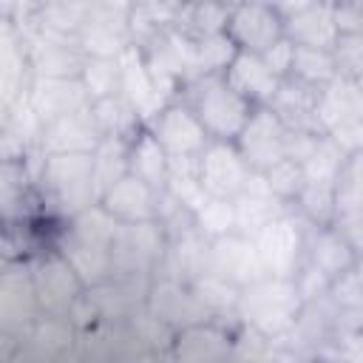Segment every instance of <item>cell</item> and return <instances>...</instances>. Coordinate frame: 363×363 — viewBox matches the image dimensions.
Instances as JSON below:
<instances>
[{
	"instance_id": "obj_1",
	"label": "cell",
	"mask_w": 363,
	"mask_h": 363,
	"mask_svg": "<svg viewBox=\"0 0 363 363\" xmlns=\"http://www.w3.org/2000/svg\"><path fill=\"white\" fill-rule=\"evenodd\" d=\"M301 289L295 278H261L258 284H250L238 295V315L250 329H255L261 337H278L286 335L303 309Z\"/></svg>"
},
{
	"instance_id": "obj_2",
	"label": "cell",
	"mask_w": 363,
	"mask_h": 363,
	"mask_svg": "<svg viewBox=\"0 0 363 363\" xmlns=\"http://www.w3.org/2000/svg\"><path fill=\"white\" fill-rule=\"evenodd\" d=\"M187 88H190V96L184 102L193 108L207 136L213 142H235L255 108L227 85L224 74L199 77L187 82Z\"/></svg>"
},
{
	"instance_id": "obj_3",
	"label": "cell",
	"mask_w": 363,
	"mask_h": 363,
	"mask_svg": "<svg viewBox=\"0 0 363 363\" xmlns=\"http://www.w3.org/2000/svg\"><path fill=\"white\" fill-rule=\"evenodd\" d=\"M43 190L51 196L54 207L71 221L82 210L99 204L94 187V153L43 156L40 167Z\"/></svg>"
},
{
	"instance_id": "obj_4",
	"label": "cell",
	"mask_w": 363,
	"mask_h": 363,
	"mask_svg": "<svg viewBox=\"0 0 363 363\" xmlns=\"http://www.w3.org/2000/svg\"><path fill=\"white\" fill-rule=\"evenodd\" d=\"M77 43L85 57L96 60H119L130 45V6L122 3H91L82 26L77 31Z\"/></svg>"
},
{
	"instance_id": "obj_5",
	"label": "cell",
	"mask_w": 363,
	"mask_h": 363,
	"mask_svg": "<svg viewBox=\"0 0 363 363\" xmlns=\"http://www.w3.org/2000/svg\"><path fill=\"white\" fill-rule=\"evenodd\" d=\"M306 230L292 213L269 221L261 233L252 235L255 250L264 261L267 275L272 278H298L306 264Z\"/></svg>"
},
{
	"instance_id": "obj_6",
	"label": "cell",
	"mask_w": 363,
	"mask_h": 363,
	"mask_svg": "<svg viewBox=\"0 0 363 363\" xmlns=\"http://www.w3.org/2000/svg\"><path fill=\"white\" fill-rule=\"evenodd\" d=\"M28 269H31V284H34L40 312H45L48 318H65L88 289L77 275V269L60 252H48L37 258Z\"/></svg>"
},
{
	"instance_id": "obj_7",
	"label": "cell",
	"mask_w": 363,
	"mask_h": 363,
	"mask_svg": "<svg viewBox=\"0 0 363 363\" xmlns=\"http://www.w3.org/2000/svg\"><path fill=\"white\" fill-rule=\"evenodd\" d=\"M286 139H289V128L269 105H264L252 111L250 122L235 139V147L252 173H267L269 167L286 159Z\"/></svg>"
},
{
	"instance_id": "obj_8",
	"label": "cell",
	"mask_w": 363,
	"mask_h": 363,
	"mask_svg": "<svg viewBox=\"0 0 363 363\" xmlns=\"http://www.w3.org/2000/svg\"><path fill=\"white\" fill-rule=\"evenodd\" d=\"M227 37L238 51L264 57L269 48H275L286 37L284 17L278 6H269V3H238L230 9Z\"/></svg>"
},
{
	"instance_id": "obj_9",
	"label": "cell",
	"mask_w": 363,
	"mask_h": 363,
	"mask_svg": "<svg viewBox=\"0 0 363 363\" xmlns=\"http://www.w3.org/2000/svg\"><path fill=\"white\" fill-rule=\"evenodd\" d=\"M147 128L170 159H199L213 142L184 99H173Z\"/></svg>"
},
{
	"instance_id": "obj_10",
	"label": "cell",
	"mask_w": 363,
	"mask_h": 363,
	"mask_svg": "<svg viewBox=\"0 0 363 363\" xmlns=\"http://www.w3.org/2000/svg\"><path fill=\"white\" fill-rule=\"evenodd\" d=\"M119 94L125 96V102L133 108V113L139 116V122L145 128L170 105V99L159 88V82L153 79L145 51L139 45H130L119 57Z\"/></svg>"
},
{
	"instance_id": "obj_11",
	"label": "cell",
	"mask_w": 363,
	"mask_h": 363,
	"mask_svg": "<svg viewBox=\"0 0 363 363\" xmlns=\"http://www.w3.org/2000/svg\"><path fill=\"white\" fill-rule=\"evenodd\" d=\"M250 176L252 170L238 153L235 142H210L199 156V182L210 199L233 201L244 190Z\"/></svg>"
},
{
	"instance_id": "obj_12",
	"label": "cell",
	"mask_w": 363,
	"mask_h": 363,
	"mask_svg": "<svg viewBox=\"0 0 363 363\" xmlns=\"http://www.w3.org/2000/svg\"><path fill=\"white\" fill-rule=\"evenodd\" d=\"M278 11L284 17V34L295 48L335 51L340 40V28L332 3H295V6H278Z\"/></svg>"
},
{
	"instance_id": "obj_13",
	"label": "cell",
	"mask_w": 363,
	"mask_h": 363,
	"mask_svg": "<svg viewBox=\"0 0 363 363\" xmlns=\"http://www.w3.org/2000/svg\"><path fill=\"white\" fill-rule=\"evenodd\" d=\"M210 269L238 289L267 278L255 241L244 233H230V235L210 241Z\"/></svg>"
},
{
	"instance_id": "obj_14",
	"label": "cell",
	"mask_w": 363,
	"mask_h": 363,
	"mask_svg": "<svg viewBox=\"0 0 363 363\" xmlns=\"http://www.w3.org/2000/svg\"><path fill=\"white\" fill-rule=\"evenodd\" d=\"M26 54L37 79H79L88 62L77 37H62L45 28H40V37L31 40Z\"/></svg>"
},
{
	"instance_id": "obj_15",
	"label": "cell",
	"mask_w": 363,
	"mask_h": 363,
	"mask_svg": "<svg viewBox=\"0 0 363 363\" xmlns=\"http://www.w3.org/2000/svg\"><path fill=\"white\" fill-rule=\"evenodd\" d=\"M164 193L145 184L139 176L128 173L113 187H108L99 199V207L116 221V224H145L159 218V201Z\"/></svg>"
},
{
	"instance_id": "obj_16",
	"label": "cell",
	"mask_w": 363,
	"mask_h": 363,
	"mask_svg": "<svg viewBox=\"0 0 363 363\" xmlns=\"http://www.w3.org/2000/svg\"><path fill=\"white\" fill-rule=\"evenodd\" d=\"M102 130L91 113V108L51 119L40 130V150L45 156H68V153H94L102 142Z\"/></svg>"
},
{
	"instance_id": "obj_17",
	"label": "cell",
	"mask_w": 363,
	"mask_h": 363,
	"mask_svg": "<svg viewBox=\"0 0 363 363\" xmlns=\"http://www.w3.org/2000/svg\"><path fill=\"white\" fill-rule=\"evenodd\" d=\"M164 252L162 224H119L113 238V272H147Z\"/></svg>"
},
{
	"instance_id": "obj_18",
	"label": "cell",
	"mask_w": 363,
	"mask_h": 363,
	"mask_svg": "<svg viewBox=\"0 0 363 363\" xmlns=\"http://www.w3.org/2000/svg\"><path fill=\"white\" fill-rule=\"evenodd\" d=\"M363 122V82L337 74L318 99V125L326 136Z\"/></svg>"
},
{
	"instance_id": "obj_19",
	"label": "cell",
	"mask_w": 363,
	"mask_h": 363,
	"mask_svg": "<svg viewBox=\"0 0 363 363\" xmlns=\"http://www.w3.org/2000/svg\"><path fill=\"white\" fill-rule=\"evenodd\" d=\"M227 85L241 94L252 108H264L272 105L278 88H281V77L267 65V60L261 54H247V51H235L233 62L224 71Z\"/></svg>"
},
{
	"instance_id": "obj_20",
	"label": "cell",
	"mask_w": 363,
	"mask_h": 363,
	"mask_svg": "<svg viewBox=\"0 0 363 363\" xmlns=\"http://www.w3.org/2000/svg\"><path fill=\"white\" fill-rule=\"evenodd\" d=\"M357 250L349 244V238L332 224V227H312L306 238V267L315 269L326 284L343 278L354 269Z\"/></svg>"
},
{
	"instance_id": "obj_21",
	"label": "cell",
	"mask_w": 363,
	"mask_h": 363,
	"mask_svg": "<svg viewBox=\"0 0 363 363\" xmlns=\"http://www.w3.org/2000/svg\"><path fill=\"white\" fill-rule=\"evenodd\" d=\"M26 99L43 125L51 119L91 108V96H88L82 79H34L28 85Z\"/></svg>"
},
{
	"instance_id": "obj_22",
	"label": "cell",
	"mask_w": 363,
	"mask_h": 363,
	"mask_svg": "<svg viewBox=\"0 0 363 363\" xmlns=\"http://www.w3.org/2000/svg\"><path fill=\"white\" fill-rule=\"evenodd\" d=\"M233 204H235V218H238V233H244V235H255V233H261L269 221H275V218H281L284 213H286V201L284 199H278L272 190H269V184H267V179L261 176V173H252L250 176V182L244 184V190L233 199Z\"/></svg>"
},
{
	"instance_id": "obj_23",
	"label": "cell",
	"mask_w": 363,
	"mask_h": 363,
	"mask_svg": "<svg viewBox=\"0 0 363 363\" xmlns=\"http://www.w3.org/2000/svg\"><path fill=\"white\" fill-rule=\"evenodd\" d=\"M82 278L85 286H102L113 275V247L99 244L91 238L77 235L74 230H65L60 250H57Z\"/></svg>"
},
{
	"instance_id": "obj_24",
	"label": "cell",
	"mask_w": 363,
	"mask_h": 363,
	"mask_svg": "<svg viewBox=\"0 0 363 363\" xmlns=\"http://www.w3.org/2000/svg\"><path fill=\"white\" fill-rule=\"evenodd\" d=\"M318 99H320V88H312L306 82H298V79L286 77L269 108L281 116V122L289 130L323 133L320 125H318Z\"/></svg>"
},
{
	"instance_id": "obj_25",
	"label": "cell",
	"mask_w": 363,
	"mask_h": 363,
	"mask_svg": "<svg viewBox=\"0 0 363 363\" xmlns=\"http://www.w3.org/2000/svg\"><path fill=\"white\" fill-rule=\"evenodd\" d=\"M37 295L31 284V269H9L0 281V320L3 329H23L37 323Z\"/></svg>"
},
{
	"instance_id": "obj_26",
	"label": "cell",
	"mask_w": 363,
	"mask_h": 363,
	"mask_svg": "<svg viewBox=\"0 0 363 363\" xmlns=\"http://www.w3.org/2000/svg\"><path fill=\"white\" fill-rule=\"evenodd\" d=\"M230 357V337L218 326L201 320L179 329L173 340L176 363H224Z\"/></svg>"
},
{
	"instance_id": "obj_27",
	"label": "cell",
	"mask_w": 363,
	"mask_h": 363,
	"mask_svg": "<svg viewBox=\"0 0 363 363\" xmlns=\"http://www.w3.org/2000/svg\"><path fill=\"white\" fill-rule=\"evenodd\" d=\"M130 173L139 176L145 184H150L153 190L164 193L167 187V176H170V156L164 153V147L156 142V136L150 133V128H142L139 133L130 136V156H128Z\"/></svg>"
},
{
	"instance_id": "obj_28",
	"label": "cell",
	"mask_w": 363,
	"mask_h": 363,
	"mask_svg": "<svg viewBox=\"0 0 363 363\" xmlns=\"http://www.w3.org/2000/svg\"><path fill=\"white\" fill-rule=\"evenodd\" d=\"M130 156V139L125 136H105L99 147L94 150V187H96V201L108 187H113L122 176L130 173L128 164Z\"/></svg>"
},
{
	"instance_id": "obj_29",
	"label": "cell",
	"mask_w": 363,
	"mask_h": 363,
	"mask_svg": "<svg viewBox=\"0 0 363 363\" xmlns=\"http://www.w3.org/2000/svg\"><path fill=\"white\" fill-rule=\"evenodd\" d=\"M335 210L337 218L363 213V150L349 153L335 179Z\"/></svg>"
},
{
	"instance_id": "obj_30",
	"label": "cell",
	"mask_w": 363,
	"mask_h": 363,
	"mask_svg": "<svg viewBox=\"0 0 363 363\" xmlns=\"http://www.w3.org/2000/svg\"><path fill=\"white\" fill-rule=\"evenodd\" d=\"M337 60L335 51H323V48H295L292 54V68L289 77L298 82H306L312 88H326L335 77H337Z\"/></svg>"
},
{
	"instance_id": "obj_31",
	"label": "cell",
	"mask_w": 363,
	"mask_h": 363,
	"mask_svg": "<svg viewBox=\"0 0 363 363\" xmlns=\"http://www.w3.org/2000/svg\"><path fill=\"white\" fill-rule=\"evenodd\" d=\"M346 162V153L343 147L332 139V136H320L318 145L312 147V153L303 159V179L306 182H315V184H335L340 167Z\"/></svg>"
},
{
	"instance_id": "obj_32",
	"label": "cell",
	"mask_w": 363,
	"mask_h": 363,
	"mask_svg": "<svg viewBox=\"0 0 363 363\" xmlns=\"http://www.w3.org/2000/svg\"><path fill=\"white\" fill-rule=\"evenodd\" d=\"M193 227L207 238L216 241L221 235L238 233V218H235V204L227 199H207L196 213H193Z\"/></svg>"
},
{
	"instance_id": "obj_33",
	"label": "cell",
	"mask_w": 363,
	"mask_h": 363,
	"mask_svg": "<svg viewBox=\"0 0 363 363\" xmlns=\"http://www.w3.org/2000/svg\"><path fill=\"white\" fill-rule=\"evenodd\" d=\"M82 85L91 96V105L99 99H108L113 94H119V60H96L88 57L85 71H82Z\"/></svg>"
},
{
	"instance_id": "obj_34",
	"label": "cell",
	"mask_w": 363,
	"mask_h": 363,
	"mask_svg": "<svg viewBox=\"0 0 363 363\" xmlns=\"http://www.w3.org/2000/svg\"><path fill=\"white\" fill-rule=\"evenodd\" d=\"M193 292H196V298L201 301V306H204L207 312L235 309V306H238V295H241L238 286L227 284V281L218 278L213 269L204 272V275H199V278H193Z\"/></svg>"
},
{
	"instance_id": "obj_35",
	"label": "cell",
	"mask_w": 363,
	"mask_h": 363,
	"mask_svg": "<svg viewBox=\"0 0 363 363\" xmlns=\"http://www.w3.org/2000/svg\"><path fill=\"white\" fill-rule=\"evenodd\" d=\"M261 176L267 179L269 190H272L278 199H284L286 204H292V201L301 196L303 184H306V179H303V167H301L295 159H284V162H278L275 167H269V170L261 173Z\"/></svg>"
},
{
	"instance_id": "obj_36",
	"label": "cell",
	"mask_w": 363,
	"mask_h": 363,
	"mask_svg": "<svg viewBox=\"0 0 363 363\" xmlns=\"http://www.w3.org/2000/svg\"><path fill=\"white\" fill-rule=\"evenodd\" d=\"M335 60H337V71L343 77L363 82V31L340 34V40L335 45Z\"/></svg>"
},
{
	"instance_id": "obj_37",
	"label": "cell",
	"mask_w": 363,
	"mask_h": 363,
	"mask_svg": "<svg viewBox=\"0 0 363 363\" xmlns=\"http://www.w3.org/2000/svg\"><path fill=\"white\" fill-rule=\"evenodd\" d=\"M354 275L363 281V252H357V261H354Z\"/></svg>"
},
{
	"instance_id": "obj_38",
	"label": "cell",
	"mask_w": 363,
	"mask_h": 363,
	"mask_svg": "<svg viewBox=\"0 0 363 363\" xmlns=\"http://www.w3.org/2000/svg\"><path fill=\"white\" fill-rule=\"evenodd\" d=\"M329 363H352V360H329Z\"/></svg>"
}]
</instances>
